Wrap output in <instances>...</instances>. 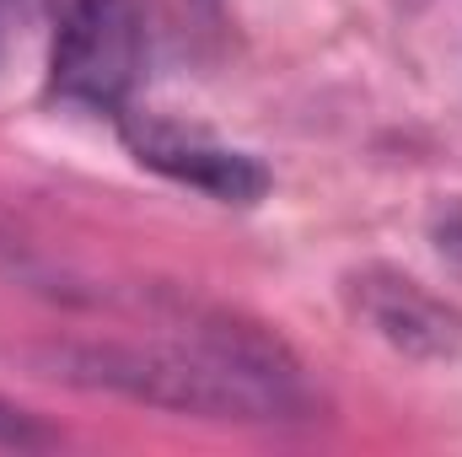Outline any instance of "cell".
Masks as SVG:
<instances>
[{"label": "cell", "instance_id": "cell-1", "mask_svg": "<svg viewBox=\"0 0 462 457\" xmlns=\"http://www.w3.org/2000/svg\"><path fill=\"white\" fill-rule=\"evenodd\" d=\"M54 377L76 387L124 393L156 409L205 415V420H301L307 393L296 371L258 366L194 340L189 350H140V344H60L49 350Z\"/></svg>", "mask_w": 462, "mask_h": 457}, {"label": "cell", "instance_id": "cell-2", "mask_svg": "<svg viewBox=\"0 0 462 457\" xmlns=\"http://www.w3.org/2000/svg\"><path fill=\"white\" fill-rule=\"evenodd\" d=\"M145 27L134 0H60L54 27V92L81 108H118L140 76Z\"/></svg>", "mask_w": 462, "mask_h": 457}, {"label": "cell", "instance_id": "cell-3", "mask_svg": "<svg viewBox=\"0 0 462 457\" xmlns=\"http://www.w3.org/2000/svg\"><path fill=\"white\" fill-rule=\"evenodd\" d=\"M349 302L360 323H371V334L387 340L393 350L414 360H441V366L462 360V312L430 296L420 280L393 275V269H365L349 280Z\"/></svg>", "mask_w": 462, "mask_h": 457}, {"label": "cell", "instance_id": "cell-4", "mask_svg": "<svg viewBox=\"0 0 462 457\" xmlns=\"http://www.w3.org/2000/svg\"><path fill=\"white\" fill-rule=\"evenodd\" d=\"M129 151L145 167H156V173L221 200V205H253V200L269 194V173H263L258 156L226 151V145H216L205 135H183L178 124H162V118L129 124Z\"/></svg>", "mask_w": 462, "mask_h": 457}, {"label": "cell", "instance_id": "cell-5", "mask_svg": "<svg viewBox=\"0 0 462 457\" xmlns=\"http://www.w3.org/2000/svg\"><path fill=\"white\" fill-rule=\"evenodd\" d=\"M436 242H441V258L462 275V210H452V216L436 227Z\"/></svg>", "mask_w": 462, "mask_h": 457}, {"label": "cell", "instance_id": "cell-6", "mask_svg": "<svg viewBox=\"0 0 462 457\" xmlns=\"http://www.w3.org/2000/svg\"><path fill=\"white\" fill-rule=\"evenodd\" d=\"M398 5H403V11H425L430 0H398Z\"/></svg>", "mask_w": 462, "mask_h": 457}]
</instances>
